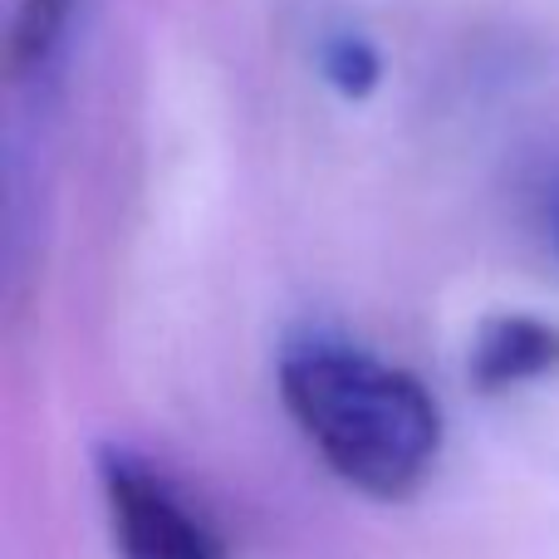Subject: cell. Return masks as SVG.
Returning <instances> with one entry per match:
<instances>
[{
	"mask_svg": "<svg viewBox=\"0 0 559 559\" xmlns=\"http://www.w3.org/2000/svg\"><path fill=\"white\" fill-rule=\"evenodd\" d=\"M280 397L319 462L373 501H403L437 466V397L407 368L348 338H295L280 354Z\"/></svg>",
	"mask_w": 559,
	"mask_h": 559,
	"instance_id": "6da1fadb",
	"label": "cell"
},
{
	"mask_svg": "<svg viewBox=\"0 0 559 559\" xmlns=\"http://www.w3.org/2000/svg\"><path fill=\"white\" fill-rule=\"evenodd\" d=\"M118 559H231L216 521L147 456L108 447L98 456Z\"/></svg>",
	"mask_w": 559,
	"mask_h": 559,
	"instance_id": "7a4b0ae2",
	"label": "cell"
},
{
	"mask_svg": "<svg viewBox=\"0 0 559 559\" xmlns=\"http://www.w3.org/2000/svg\"><path fill=\"white\" fill-rule=\"evenodd\" d=\"M472 388L486 397L511 388L540 383L559 373V324L535 314H496L476 329L472 358H466Z\"/></svg>",
	"mask_w": 559,
	"mask_h": 559,
	"instance_id": "3957f363",
	"label": "cell"
},
{
	"mask_svg": "<svg viewBox=\"0 0 559 559\" xmlns=\"http://www.w3.org/2000/svg\"><path fill=\"white\" fill-rule=\"evenodd\" d=\"M79 0H20L15 20H10V39H5V74L10 84H25L29 74L55 59L59 39H64L69 20H74Z\"/></svg>",
	"mask_w": 559,
	"mask_h": 559,
	"instance_id": "277c9868",
	"label": "cell"
},
{
	"mask_svg": "<svg viewBox=\"0 0 559 559\" xmlns=\"http://www.w3.org/2000/svg\"><path fill=\"white\" fill-rule=\"evenodd\" d=\"M319 69H324V79L344 98H364V94H373L378 74H383V59H378V49L364 35L338 29V35H329L319 45Z\"/></svg>",
	"mask_w": 559,
	"mask_h": 559,
	"instance_id": "5b68a950",
	"label": "cell"
},
{
	"mask_svg": "<svg viewBox=\"0 0 559 559\" xmlns=\"http://www.w3.org/2000/svg\"><path fill=\"white\" fill-rule=\"evenodd\" d=\"M540 216H545V236H550V246H555V255H559V167H555L550 182H545V206H540Z\"/></svg>",
	"mask_w": 559,
	"mask_h": 559,
	"instance_id": "8992f818",
	"label": "cell"
}]
</instances>
